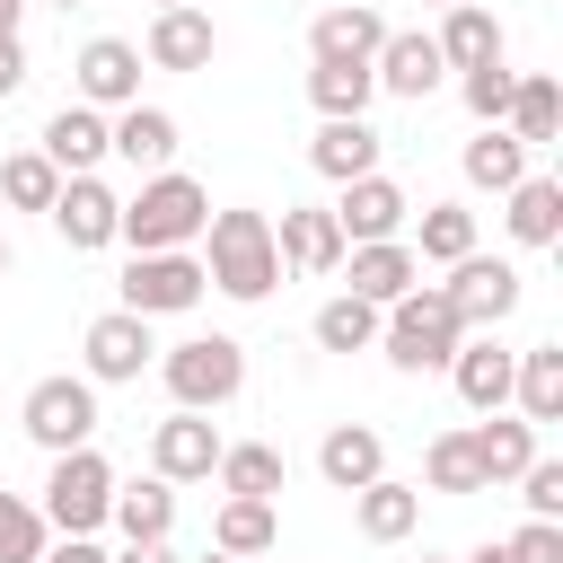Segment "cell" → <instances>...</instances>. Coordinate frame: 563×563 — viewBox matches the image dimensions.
Instances as JSON below:
<instances>
[{"label": "cell", "instance_id": "cell-1", "mask_svg": "<svg viewBox=\"0 0 563 563\" xmlns=\"http://www.w3.org/2000/svg\"><path fill=\"white\" fill-rule=\"evenodd\" d=\"M202 273H211V290H229V299H264L273 282H282V255H273V220L264 211H211L202 220Z\"/></svg>", "mask_w": 563, "mask_h": 563}, {"label": "cell", "instance_id": "cell-2", "mask_svg": "<svg viewBox=\"0 0 563 563\" xmlns=\"http://www.w3.org/2000/svg\"><path fill=\"white\" fill-rule=\"evenodd\" d=\"M202 220H211V194H202L194 176L158 167V176L114 211V238H123L132 255H158V246H194V238H202Z\"/></svg>", "mask_w": 563, "mask_h": 563}, {"label": "cell", "instance_id": "cell-3", "mask_svg": "<svg viewBox=\"0 0 563 563\" xmlns=\"http://www.w3.org/2000/svg\"><path fill=\"white\" fill-rule=\"evenodd\" d=\"M378 343H387V361H396V369H449V352L466 343V317L449 308V290H440V282H413L405 299H387V308H378Z\"/></svg>", "mask_w": 563, "mask_h": 563}, {"label": "cell", "instance_id": "cell-4", "mask_svg": "<svg viewBox=\"0 0 563 563\" xmlns=\"http://www.w3.org/2000/svg\"><path fill=\"white\" fill-rule=\"evenodd\" d=\"M158 378H167V396H176L185 413H220V405H238V387H246V343H238V334H185V343L158 352Z\"/></svg>", "mask_w": 563, "mask_h": 563}, {"label": "cell", "instance_id": "cell-5", "mask_svg": "<svg viewBox=\"0 0 563 563\" xmlns=\"http://www.w3.org/2000/svg\"><path fill=\"white\" fill-rule=\"evenodd\" d=\"M106 501H114V466L97 457V440H88V449H62L53 475H44V528L97 537V528H106Z\"/></svg>", "mask_w": 563, "mask_h": 563}, {"label": "cell", "instance_id": "cell-6", "mask_svg": "<svg viewBox=\"0 0 563 563\" xmlns=\"http://www.w3.org/2000/svg\"><path fill=\"white\" fill-rule=\"evenodd\" d=\"M18 422H26V440H35L44 457L88 449V440H97V378H70V369H62V378H35Z\"/></svg>", "mask_w": 563, "mask_h": 563}, {"label": "cell", "instance_id": "cell-7", "mask_svg": "<svg viewBox=\"0 0 563 563\" xmlns=\"http://www.w3.org/2000/svg\"><path fill=\"white\" fill-rule=\"evenodd\" d=\"M202 290H211V273H202L194 246H158V255H132L123 264V308L132 317H185Z\"/></svg>", "mask_w": 563, "mask_h": 563}, {"label": "cell", "instance_id": "cell-8", "mask_svg": "<svg viewBox=\"0 0 563 563\" xmlns=\"http://www.w3.org/2000/svg\"><path fill=\"white\" fill-rule=\"evenodd\" d=\"M440 290H449V308L466 317V334H493V325L519 308V264H501V255H457Z\"/></svg>", "mask_w": 563, "mask_h": 563}, {"label": "cell", "instance_id": "cell-9", "mask_svg": "<svg viewBox=\"0 0 563 563\" xmlns=\"http://www.w3.org/2000/svg\"><path fill=\"white\" fill-rule=\"evenodd\" d=\"M114 194L97 185V176H62V194L44 202V220H53V238L70 246V255H97V246H114Z\"/></svg>", "mask_w": 563, "mask_h": 563}, {"label": "cell", "instance_id": "cell-10", "mask_svg": "<svg viewBox=\"0 0 563 563\" xmlns=\"http://www.w3.org/2000/svg\"><path fill=\"white\" fill-rule=\"evenodd\" d=\"M220 449H229V440L211 431V413H185V405H176V413L150 431V475H167V484H202V475L220 466Z\"/></svg>", "mask_w": 563, "mask_h": 563}, {"label": "cell", "instance_id": "cell-11", "mask_svg": "<svg viewBox=\"0 0 563 563\" xmlns=\"http://www.w3.org/2000/svg\"><path fill=\"white\" fill-rule=\"evenodd\" d=\"M369 79H378L387 97H413V106H422V97L449 79V62H440V44H431L422 26H387V44L369 53Z\"/></svg>", "mask_w": 563, "mask_h": 563}, {"label": "cell", "instance_id": "cell-12", "mask_svg": "<svg viewBox=\"0 0 563 563\" xmlns=\"http://www.w3.org/2000/svg\"><path fill=\"white\" fill-rule=\"evenodd\" d=\"M79 352H88V378H97V387H123V378H141V369H150V352H158V343H150V317L106 308V317L88 325V343H79Z\"/></svg>", "mask_w": 563, "mask_h": 563}, {"label": "cell", "instance_id": "cell-13", "mask_svg": "<svg viewBox=\"0 0 563 563\" xmlns=\"http://www.w3.org/2000/svg\"><path fill=\"white\" fill-rule=\"evenodd\" d=\"M70 79H79V106H132V97H141V44L88 35L79 62H70Z\"/></svg>", "mask_w": 563, "mask_h": 563}, {"label": "cell", "instance_id": "cell-14", "mask_svg": "<svg viewBox=\"0 0 563 563\" xmlns=\"http://www.w3.org/2000/svg\"><path fill=\"white\" fill-rule=\"evenodd\" d=\"M405 211H413V202H405V185L369 167V176H352V185H343L334 229H343V246H369V238H396V229H405Z\"/></svg>", "mask_w": 563, "mask_h": 563}, {"label": "cell", "instance_id": "cell-15", "mask_svg": "<svg viewBox=\"0 0 563 563\" xmlns=\"http://www.w3.org/2000/svg\"><path fill=\"white\" fill-rule=\"evenodd\" d=\"M334 273H352L343 290H352V299H369V308H387V299H405V290L422 282V264H413V246H405V238L343 246V264H334Z\"/></svg>", "mask_w": 563, "mask_h": 563}, {"label": "cell", "instance_id": "cell-16", "mask_svg": "<svg viewBox=\"0 0 563 563\" xmlns=\"http://www.w3.org/2000/svg\"><path fill=\"white\" fill-rule=\"evenodd\" d=\"M211 53H220V26L202 9H158L150 35H141V62L150 70H211Z\"/></svg>", "mask_w": 563, "mask_h": 563}, {"label": "cell", "instance_id": "cell-17", "mask_svg": "<svg viewBox=\"0 0 563 563\" xmlns=\"http://www.w3.org/2000/svg\"><path fill=\"white\" fill-rule=\"evenodd\" d=\"M510 369H519V352H501L493 334H466L449 352V378H457V405L466 413H501L510 405Z\"/></svg>", "mask_w": 563, "mask_h": 563}, {"label": "cell", "instance_id": "cell-18", "mask_svg": "<svg viewBox=\"0 0 563 563\" xmlns=\"http://www.w3.org/2000/svg\"><path fill=\"white\" fill-rule=\"evenodd\" d=\"M35 150H44L62 176H97V158H114V150H106V106H79V97H70V106L44 123Z\"/></svg>", "mask_w": 563, "mask_h": 563}, {"label": "cell", "instance_id": "cell-19", "mask_svg": "<svg viewBox=\"0 0 563 563\" xmlns=\"http://www.w3.org/2000/svg\"><path fill=\"white\" fill-rule=\"evenodd\" d=\"M273 255H282V273H334V264H343V229H334V211H317V202L282 211Z\"/></svg>", "mask_w": 563, "mask_h": 563}, {"label": "cell", "instance_id": "cell-20", "mask_svg": "<svg viewBox=\"0 0 563 563\" xmlns=\"http://www.w3.org/2000/svg\"><path fill=\"white\" fill-rule=\"evenodd\" d=\"M352 519H361V537H369V545H405V537L422 528V484L369 475V484L352 493Z\"/></svg>", "mask_w": 563, "mask_h": 563}, {"label": "cell", "instance_id": "cell-21", "mask_svg": "<svg viewBox=\"0 0 563 563\" xmlns=\"http://www.w3.org/2000/svg\"><path fill=\"white\" fill-rule=\"evenodd\" d=\"M501 132L528 141V150H545V141L563 132V79H554V70H519V79H510V106H501Z\"/></svg>", "mask_w": 563, "mask_h": 563}, {"label": "cell", "instance_id": "cell-22", "mask_svg": "<svg viewBox=\"0 0 563 563\" xmlns=\"http://www.w3.org/2000/svg\"><path fill=\"white\" fill-rule=\"evenodd\" d=\"M106 150L158 176V167L176 158V114H167V106H141V97H132V106H114V123H106Z\"/></svg>", "mask_w": 563, "mask_h": 563}, {"label": "cell", "instance_id": "cell-23", "mask_svg": "<svg viewBox=\"0 0 563 563\" xmlns=\"http://www.w3.org/2000/svg\"><path fill=\"white\" fill-rule=\"evenodd\" d=\"M308 167H317V176H334V185L369 176V167H378V132H369V114H325V123H317V141H308Z\"/></svg>", "mask_w": 563, "mask_h": 563}, {"label": "cell", "instance_id": "cell-24", "mask_svg": "<svg viewBox=\"0 0 563 563\" xmlns=\"http://www.w3.org/2000/svg\"><path fill=\"white\" fill-rule=\"evenodd\" d=\"M317 475H325L334 493H361L369 475H387V440H378L369 422H334V431L317 440Z\"/></svg>", "mask_w": 563, "mask_h": 563}, {"label": "cell", "instance_id": "cell-25", "mask_svg": "<svg viewBox=\"0 0 563 563\" xmlns=\"http://www.w3.org/2000/svg\"><path fill=\"white\" fill-rule=\"evenodd\" d=\"M106 519L123 528V545H158V537L176 528V484H167V475H141V484H114V501H106Z\"/></svg>", "mask_w": 563, "mask_h": 563}, {"label": "cell", "instance_id": "cell-26", "mask_svg": "<svg viewBox=\"0 0 563 563\" xmlns=\"http://www.w3.org/2000/svg\"><path fill=\"white\" fill-rule=\"evenodd\" d=\"M378 44H387V18L361 9V0H352V9H325V18L308 26V62H369Z\"/></svg>", "mask_w": 563, "mask_h": 563}, {"label": "cell", "instance_id": "cell-27", "mask_svg": "<svg viewBox=\"0 0 563 563\" xmlns=\"http://www.w3.org/2000/svg\"><path fill=\"white\" fill-rule=\"evenodd\" d=\"M431 44H440V62H449V70H475V62H493V53H501V18H493L484 0H449V18H440V35H431Z\"/></svg>", "mask_w": 563, "mask_h": 563}, {"label": "cell", "instance_id": "cell-28", "mask_svg": "<svg viewBox=\"0 0 563 563\" xmlns=\"http://www.w3.org/2000/svg\"><path fill=\"white\" fill-rule=\"evenodd\" d=\"M510 396H519V422H563V343H528L510 369Z\"/></svg>", "mask_w": 563, "mask_h": 563}, {"label": "cell", "instance_id": "cell-29", "mask_svg": "<svg viewBox=\"0 0 563 563\" xmlns=\"http://www.w3.org/2000/svg\"><path fill=\"white\" fill-rule=\"evenodd\" d=\"M501 202H510L501 220H510L519 246H554V238H563V185H554V176H519Z\"/></svg>", "mask_w": 563, "mask_h": 563}, {"label": "cell", "instance_id": "cell-30", "mask_svg": "<svg viewBox=\"0 0 563 563\" xmlns=\"http://www.w3.org/2000/svg\"><path fill=\"white\" fill-rule=\"evenodd\" d=\"M466 449H475V466H484V493H493V484H510V475L537 457V422H501V413H484V422L466 431Z\"/></svg>", "mask_w": 563, "mask_h": 563}, {"label": "cell", "instance_id": "cell-31", "mask_svg": "<svg viewBox=\"0 0 563 563\" xmlns=\"http://www.w3.org/2000/svg\"><path fill=\"white\" fill-rule=\"evenodd\" d=\"M519 176H528V141H510L501 123H484V132L466 141V185H475V194H510Z\"/></svg>", "mask_w": 563, "mask_h": 563}, {"label": "cell", "instance_id": "cell-32", "mask_svg": "<svg viewBox=\"0 0 563 563\" xmlns=\"http://www.w3.org/2000/svg\"><path fill=\"white\" fill-rule=\"evenodd\" d=\"M273 537H282V528H273V501H255V493H229L220 519H211V545L238 554V563H246V554H273Z\"/></svg>", "mask_w": 563, "mask_h": 563}, {"label": "cell", "instance_id": "cell-33", "mask_svg": "<svg viewBox=\"0 0 563 563\" xmlns=\"http://www.w3.org/2000/svg\"><path fill=\"white\" fill-rule=\"evenodd\" d=\"M369 97H378L369 62H308V106L317 114H369Z\"/></svg>", "mask_w": 563, "mask_h": 563}, {"label": "cell", "instance_id": "cell-34", "mask_svg": "<svg viewBox=\"0 0 563 563\" xmlns=\"http://www.w3.org/2000/svg\"><path fill=\"white\" fill-rule=\"evenodd\" d=\"M457 255H475V211L466 202H431L422 229H413V264H457Z\"/></svg>", "mask_w": 563, "mask_h": 563}, {"label": "cell", "instance_id": "cell-35", "mask_svg": "<svg viewBox=\"0 0 563 563\" xmlns=\"http://www.w3.org/2000/svg\"><path fill=\"white\" fill-rule=\"evenodd\" d=\"M308 334H317V352H369V343H378V308H369V299H352V290H334V299L317 308V325H308Z\"/></svg>", "mask_w": 563, "mask_h": 563}, {"label": "cell", "instance_id": "cell-36", "mask_svg": "<svg viewBox=\"0 0 563 563\" xmlns=\"http://www.w3.org/2000/svg\"><path fill=\"white\" fill-rule=\"evenodd\" d=\"M229 493H255V501H273L282 484H290V466H282V449H264V440H238V449H220V466H211Z\"/></svg>", "mask_w": 563, "mask_h": 563}, {"label": "cell", "instance_id": "cell-37", "mask_svg": "<svg viewBox=\"0 0 563 563\" xmlns=\"http://www.w3.org/2000/svg\"><path fill=\"white\" fill-rule=\"evenodd\" d=\"M53 194H62V167H53L44 150H9V158H0V202H9V211H44Z\"/></svg>", "mask_w": 563, "mask_h": 563}, {"label": "cell", "instance_id": "cell-38", "mask_svg": "<svg viewBox=\"0 0 563 563\" xmlns=\"http://www.w3.org/2000/svg\"><path fill=\"white\" fill-rule=\"evenodd\" d=\"M422 484H431V493H484V466H475L466 431H440V440L422 449Z\"/></svg>", "mask_w": 563, "mask_h": 563}, {"label": "cell", "instance_id": "cell-39", "mask_svg": "<svg viewBox=\"0 0 563 563\" xmlns=\"http://www.w3.org/2000/svg\"><path fill=\"white\" fill-rule=\"evenodd\" d=\"M44 537H53V528H44V510H35V501H18V493H0V563H35V554H44Z\"/></svg>", "mask_w": 563, "mask_h": 563}, {"label": "cell", "instance_id": "cell-40", "mask_svg": "<svg viewBox=\"0 0 563 563\" xmlns=\"http://www.w3.org/2000/svg\"><path fill=\"white\" fill-rule=\"evenodd\" d=\"M510 79H519V70H501V53H493V62H475V70H457V97H466V114H475V123H501V106H510Z\"/></svg>", "mask_w": 563, "mask_h": 563}, {"label": "cell", "instance_id": "cell-41", "mask_svg": "<svg viewBox=\"0 0 563 563\" xmlns=\"http://www.w3.org/2000/svg\"><path fill=\"white\" fill-rule=\"evenodd\" d=\"M519 501H528V519H563V457H528L519 475Z\"/></svg>", "mask_w": 563, "mask_h": 563}, {"label": "cell", "instance_id": "cell-42", "mask_svg": "<svg viewBox=\"0 0 563 563\" xmlns=\"http://www.w3.org/2000/svg\"><path fill=\"white\" fill-rule=\"evenodd\" d=\"M501 563H563V519H519L501 537Z\"/></svg>", "mask_w": 563, "mask_h": 563}, {"label": "cell", "instance_id": "cell-43", "mask_svg": "<svg viewBox=\"0 0 563 563\" xmlns=\"http://www.w3.org/2000/svg\"><path fill=\"white\" fill-rule=\"evenodd\" d=\"M35 563H114V554H106L97 537H62V545H44Z\"/></svg>", "mask_w": 563, "mask_h": 563}, {"label": "cell", "instance_id": "cell-44", "mask_svg": "<svg viewBox=\"0 0 563 563\" xmlns=\"http://www.w3.org/2000/svg\"><path fill=\"white\" fill-rule=\"evenodd\" d=\"M18 88H26V44L0 35V97H18Z\"/></svg>", "mask_w": 563, "mask_h": 563}, {"label": "cell", "instance_id": "cell-45", "mask_svg": "<svg viewBox=\"0 0 563 563\" xmlns=\"http://www.w3.org/2000/svg\"><path fill=\"white\" fill-rule=\"evenodd\" d=\"M114 563H176V554H167V537H158V545H123Z\"/></svg>", "mask_w": 563, "mask_h": 563}, {"label": "cell", "instance_id": "cell-46", "mask_svg": "<svg viewBox=\"0 0 563 563\" xmlns=\"http://www.w3.org/2000/svg\"><path fill=\"white\" fill-rule=\"evenodd\" d=\"M18 18H26V0H0V35H18Z\"/></svg>", "mask_w": 563, "mask_h": 563}, {"label": "cell", "instance_id": "cell-47", "mask_svg": "<svg viewBox=\"0 0 563 563\" xmlns=\"http://www.w3.org/2000/svg\"><path fill=\"white\" fill-rule=\"evenodd\" d=\"M466 563H501V545H475V554H466Z\"/></svg>", "mask_w": 563, "mask_h": 563}, {"label": "cell", "instance_id": "cell-48", "mask_svg": "<svg viewBox=\"0 0 563 563\" xmlns=\"http://www.w3.org/2000/svg\"><path fill=\"white\" fill-rule=\"evenodd\" d=\"M150 9H194V0H150Z\"/></svg>", "mask_w": 563, "mask_h": 563}, {"label": "cell", "instance_id": "cell-49", "mask_svg": "<svg viewBox=\"0 0 563 563\" xmlns=\"http://www.w3.org/2000/svg\"><path fill=\"white\" fill-rule=\"evenodd\" d=\"M202 563H238V554H220V545H211V554H202Z\"/></svg>", "mask_w": 563, "mask_h": 563}, {"label": "cell", "instance_id": "cell-50", "mask_svg": "<svg viewBox=\"0 0 563 563\" xmlns=\"http://www.w3.org/2000/svg\"><path fill=\"white\" fill-rule=\"evenodd\" d=\"M0 273H9V238H0Z\"/></svg>", "mask_w": 563, "mask_h": 563}, {"label": "cell", "instance_id": "cell-51", "mask_svg": "<svg viewBox=\"0 0 563 563\" xmlns=\"http://www.w3.org/2000/svg\"><path fill=\"white\" fill-rule=\"evenodd\" d=\"M53 9H88V0H53Z\"/></svg>", "mask_w": 563, "mask_h": 563}, {"label": "cell", "instance_id": "cell-52", "mask_svg": "<svg viewBox=\"0 0 563 563\" xmlns=\"http://www.w3.org/2000/svg\"><path fill=\"white\" fill-rule=\"evenodd\" d=\"M422 9H449V0H422Z\"/></svg>", "mask_w": 563, "mask_h": 563}, {"label": "cell", "instance_id": "cell-53", "mask_svg": "<svg viewBox=\"0 0 563 563\" xmlns=\"http://www.w3.org/2000/svg\"><path fill=\"white\" fill-rule=\"evenodd\" d=\"M422 563H431V554H422Z\"/></svg>", "mask_w": 563, "mask_h": 563}]
</instances>
